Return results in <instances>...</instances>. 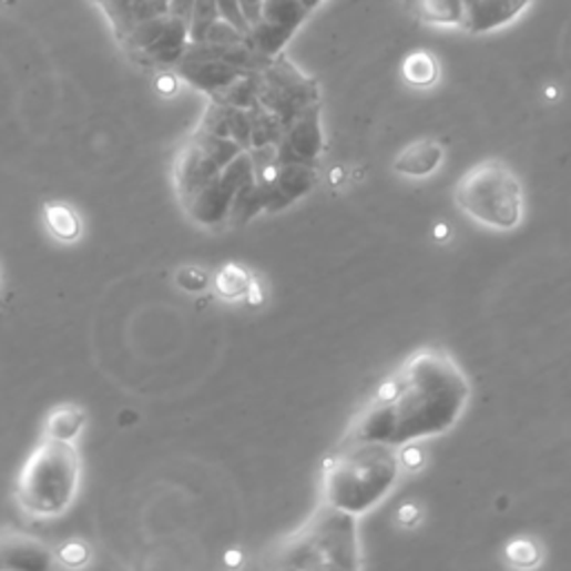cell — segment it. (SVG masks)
<instances>
[{
	"mask_svg": "<svg viewBox=\"0 0 571 571\" xmlns=\"http://www.w3.org/2000/svg\"><path fill=\"white\" fill-rule=\"evenodd\" d=\"M204 41H206V43L226 45V43H242V41H246V37H244L233 23H228L226 19H217V21L208 28Z\"/></svg>",
	"mask_w": 571,
	"mask_h": 571,
	"instance_id": "24",
	"label": "cell"
},
{
	"mask_svg": "<svg viewBox=\"0 0 571 571\" xmlns=\"http://www.w3.org/2000/svg\"><path fill=\"white\" fill-rule=\"evenodd\" d=\"M257 103L286 125L299 112L319 103V88L315 79L306 77L295 63L279 54L259 70Z\"/></svg>",
	"mask_w": 571,
	"mask_h": 571,
	"instance_id": "6",
	"label": "cell"
},
{
	"mask_svg": "<svg viewBox=\"0 0 571 571\" xmlns=\"http://www.w3.org/2000/svg\"><path fill=\"white\" fill-rule=\"evenodd\" d=\"M79 482L81 456L74 442L41 438L19 473L14 498L28 516L52 520L72 507Z\"/></svg>",
	"mask_w": 571,
	"mask_h": 571,
	"instance_id": "3",
	"label": "cell"
},
{
	"mask_svg": "<svg viewBox=\"0 0 571 571\" xmlns=\"http://www.w3.org/2000/svg\"><path fill=\"white\" fill-rule=\"evenodd\" d=\"M88 425V414L79 405H61L50 411L43 425V438L61 440V442H77Z\"/></svg>",
	"mask_w": 571,
	"mask_h": 571,
	"instance_id": "14",
	"label": "cell"
},
{
	"mask_svg": "<svg viewBox=\"0 0 571 571\" xmlns=\"http://www.w3.org/2000/svg\"><path fill=\"white\" fill-rule=\"evenodd\" d=\"M310 10L302 3V0H264L262 6V19L282 28L299 30L302 23L308 19Z\"/></svg>",
	"mask_w": 571,
	"mask_h": 571,
	"instance_id": "18",
	"label": "cell"
},
{
	"mask_svg": "<svg viewBox=\"0 0 571 571\" xmlns=\"http://www.w3.org/2000/svg\"><path fill=\"white\" fill-rule=\"evenodd\" d=\"M465 215L493 231H513L524 215L520 179L502 161H482L469 167L453 190Z\"/></svg>",
	"mask_w": 571,
	"mask_h": 571,
	"instance_id": "5",
	"label": "cell"
},
{
	"mask_svg": "<svg viewBox=\"0 0 571 571\" xmlns=\"http://www.w3.org/2000/svg\"><path fill=\"white\" fill-rule=\"evenodd\" d=\"M217 8H220V17L226 19L228 23H233L244 37L248 34V23L242 14V8H239V0H217Z\"/></svg>",
	"mask_w": 571,
	"mask_h": 571,
	"instance_id": "25",
	"label": "cell"
},
{
	"mask_svg": "<svg viewBox=\"0 0 571 571\" xmlns=\"http://www.w3.org/2000/svg\"><path fill=\"white\" fill-rule=\"evenodd\" d=\"M400 478L398 449L348 434L324 462V504L361 516L396 487Z\"/></svg>",
	"mask_w": 571,
	"mask_h": 571,
	"instance_id": "2",
	"label": "cell"
},
{
	"mask_svg": "<svg viewBox=\"0 0 571 571\" xmlns=\"http://www.w3.org/2000/svg\"><path fill=\"white\" fill-rule=\"evenodd\" d=\"M54 558L65 567H83L90 560V547L83 540H68L54 549Z\"/></svg>",
	"mask_w": 571,
	"mask_h": 571,
	"instance_id": "22",
	"label": "cell"
},
{
	"mask_svg": "<svg viewBox=\"0 0 571 571\" xmlns=\"http://www.w3.org/2000/svg\"><path fill=\"white\" fill-rule=\"evenodd\" d=\"M262 6H264V0H239V8H242V14H244L248 28L262 19Z\"/></svg>",
	"mask_w": 571,
	"mask_h": 571,
	"instance_id": "27",
	"label": "cell"
},
{
	"mask_svg": "<svg viewBox=\"0 0 571 571\" xmlns=\"http://www.w3.org/2000/svg\"><path fill=\"white\" fill-rule=\"evenodd\" d=\"M215 288L226 299H237L251 288V277L239 266H224L215 277Z\"/></svg>",
	"mask_w": 571,
	"mask_h": 571,
	"instance_id": "20",
	"label": "cell"
},
{
	"mask_svg": "<svg viewBox=\"0 0 571 571\" xmlns=\"http://www.w3.org/2000/svg\"><path fill=\"white\" fill-rule=\"evenodd\" d=\"M156 88L163 94H172L176 90V77L174 74H161L159 81H156Z\"/></svg>",
	"mask_w": 571,
	"mask_h": 571,
	"instance_id": "28",
	"label": "cell"
},
{
	"mask_svg": "<svg viewBox=\"0 0 571 571\" xmlns=\"http://www.w3.org/2000/svg\"><path fill=\"white\" fill-rule=\"evenodd\" d=\"M471 400V383L458 361L438 348L407 357L394 379L353 422L357 438L396 449L447 434Z\"/></svg>",
	"mask_w": 571,
	"mask_h": 571,
	"instance_id": "1",
	"label": "cell"
},
{
	"mask_svg": "<svg viewBox=\"0 0 571 571\" xmlns=\"http://www.w3.org/2000/svg\"><path fill=\"white\" fill-rule=\"evenodd\" d=\"M293 37H295V30L282 28V26H275V23H268V21L259 19L255 26L248 28L246 41L262 57L275 59V57L284 54V48L290 43Z\"/></svg>",
	"mask_w": 571,
	"mask_h": 571,
	"instance_id": "16",
	"label": "cell"
},
{
	"mask_svg": "<svg viewBox=\"0 0 571 571\" xmlns=\"http://www.w3.org/2000/svg\"><path fill=\"white\" fill-rule=\"evenodd\" d=\"M445 159V147L436 139H420L409 143L394 161V170L405 176L425 179L431 176Z\"/></svg>",
	"mask_w": 571,
	"mask_h": 571,
	"instance_id": "13",
	"label": "cell"
},
{
	"mask_svg": "<svg viewBox=\"0 0 571 571\" xmlns=\"http://www.w3.org/2000/svg\"><path fill=\"white\" fill-rule=\"evenodd\" d=\"M170 0H103L99 3L108 14L119 41H123L139 23L165 14Z\"/></svg>",
	"mask_w": 571,
	"mask_h": 571,
	"instance_id": "12",
	"label": "cell"
},
{
	"mask_svg": "<svg viewBox=\"0 0 571 571\" xmlns=\"http://www.w3.org/2000/svg\"><path fill=\"white\" fill-rule=\"evenodd\" d=\"M174 282L185 293H202V290L208 288L211 279H208V273L197 268V266H183V268L176 271Z\"/></svg>",
	"mask_w": 571,
	"mask_h": 571,
	"instance_id": "23",
	"label": "cell"
},
{
	"mask_svg": "<svg viewBox=\"0 0 571 571\" xmlns=\"http://www.w3.org/2000/svg\"><path fill=\"white\" fill-rule=\"evenodd\" d=\"M418 17L434 26H460L465 21V0H414Z\"/></svg>",
	"mask_w": 571,
	"mask_h": 571,
	"instance_id": "17",
	"label": "cell"
},
{
	"mask_svg": "<svg viewBox=\"0 0 571 571\" xmlns=\"http://www.w3.org/2000/svg\"><path fill=\"white\" fill-rule=\"evenodd\" d=\"M96 3H103V0H96Z\"/></svg>",
	"mask_w": 571,
	"mask_h": 571,
	"instance_id": "30",
	"label": "cell"
},
{
	"mask_svg": "<svg viewBox=\"0 0 571 571\" xmlns=\"http://www.w3.org/2000/svg\"><path fill=\"white\" fill-rule=\"evenodd\" d=\"M275 564L282 569H357V516L322 504L313 518L286 540Z\"/></svg>",
	"mask_w": 571,
	"mask_h": 571,
	"instance_id": "4",
	"label": "cell"
},
{
	"mask_svg": "<svg viewBox=\"0 0 571 571\" xmlns=\"http://www.w3.org/2000/svg\"><path fill=\"white\" fill-rule=\"evenodd\" d=\"M322 150H324L322 105L315 103L284 125L275 143V156L282 163H288V161L319 163Z\"/></svg>",
	"mask_w": 571,
	"mask_h": 571,
	"instance_id": "7",
	"label": "cell"
},
{
	"mask_svg": "<svg viewBox=\"0 0 571 571\" xmlns=\"http://www.w3.org/2000/svg\"><path fill=\"white\" fill-rule=\"evenodd\" d=\"M54 551L39 538L28 533L0 536V569L43 571L54 564Z\"/></svg>",
	"mask_w": 571,
	"mask_h": 571,
	"instance_id": "8",
	"label": "cell"
},
{
	"mask_svg": "<svg viewBox=\"0 0 571 571\" xmlns=\"http://www.w3.org/2000/svg\"><path fill=\"white\" fill-rule=\"evenodd\" d=\"M193 8H195V0H170L165 14L174 17V19H181V21H187V26H190Z\"/></svg>",
	"mask_w": 571,
	"mask_h": 571,
	"instance_id": "26",
	"label": "cell"
},
{
	"mask_svg": "<svg viewBox=\"0 0 571 571\" xmlns=\"http://www.w3.org/2000/svg\"><path fill=\"white\" fill-rule=\"evenodd\" d=\"M529 0H465L462 28L469 32H489L511 23Z\"/></svg>",
	"mask_w": 571,
	"mask_h": 571,
	"instance_id": "11",
	"label": "cell"
},
{
	"mask_svg": "<svg viewBox=\"0 0 571 571\" xmlns=\"http://www.w3.org/2000/svg\"><path fill=\"white\" fill-rule=\"evenodd\" d=\"M43 222L48 233L61 244H74L83 235V222L79 213L65 202H45Z\"/></svg>",
	"mask_w": 571,
	"mask_h": 571,
	"instance_id": "15",
	"label": "cell"
},
{
	"mask_svg": "<svg viewBox=\"0 0 571 571\" xmlns=\"http://www.w3.org/2000/svg\"><path fill=\"white\" fill-rule=\"evenodd\" d=\"M187 43H190L187 21H181V19H174L167 14L165 28L159 34V39L147 50H143L139 57H134V61L145 68H170L183 59Z\"/></svg>",
	"mask_w": 571,
	"mask_h": 571,
	"instance_id": "10",
	"label": "cell"
},
{
	"mask_svg": "<svg viewBox=\"0 0 571 571\" xmlns=\"http://www.w3.org/2000/svg\"><path fill=\"white\" fill-rule=\"evenodd\" d=\"M402 74L411 85H431L438 79V63L434 61L431 54L427 52H414L405 65H402Z\"/></svg>",
	"mask_w": 571,
	"mask_h": 571,
	"instance_id": "19",
	"label": "cell"
},
{
	"mask_svg": "<svg viewBox=\"0 0 571 571\" xmlns=\"http://www.w3.org/2000/svg\"><path fill=\"white\" fill-rule=\"evenodd\" d=\"M217 19H222L220 17V8H217V0H195L193 17H190V41H193V43L204 41L208 28Z\"/></svg>",
	"mask_w": 571,
	"mask_h": 571,
	"instance_id": "21",
	"label": "cell"
},
{
	"mask_svg": "<svg viewBox=\"0 0 571 571\" xmlns=\"http://www.w3.org/2000/svg\"><path fill=\"white\" fill-rule=\"evenodd\" d=\"M302 3H304V6H306L310 12H313V10H315V8L322 3V0H302Z\"/></svg>",
	"mask_w": 571,
	"mask_h": 571,
	"instance_id": "29",
	"label": "cell"
},
{
	"mask_svg": "<svg viewBox=\"0 0 571 571\" xmlns=\"http://www.w3.org/2000/svg\"><path fill=\"white\" fill-rule=\"evenodd\" d=\"M176 77L187 81L190 85L200 88L202 92L215 96L222 90H226L231 83H235L239 77H244L248 70H242L233 63L217 61V59H202V61H185L181 59L176 65Z\"/></svg>",
	"mask_w": 571,
	"mask_h": 571,
	"instance_id": "9",
	"label": "cell"
}]
</instances>
